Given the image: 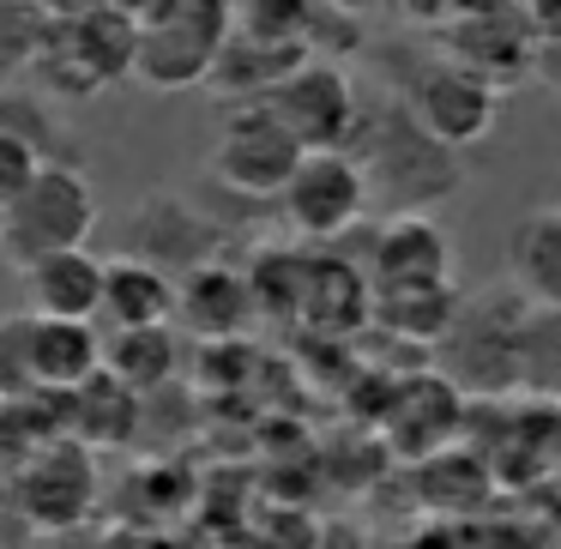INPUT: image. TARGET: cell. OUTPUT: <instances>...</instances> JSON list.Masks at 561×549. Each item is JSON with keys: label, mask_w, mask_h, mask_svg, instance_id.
<instances>
[{"label": "cell", "mask_w": 561, "mask_h": 549, "mask_svg": "<svg viewBox=\"0 0 561 549\" xmlns=\"http://www.w3.org/2000/svg\"><path fill=\"white\" fill-rule=\"evenodd\" d=\"M13 501L37 531H73L91 513V501H98L91 447H79V441H67V435L31 447L25 459L13 465Z\"/></svg>", "instance_id": "10"}, {"label": "cell", "mask_w": 561, "mask_h": 549, "mask_svg": "<svg viewBox=\"0 0 561 549\" xmlns=\"http://www.w3.org/2000/svg\"><path fill=\"white\" fill-rule=\"evenodd\" d=\"M519 392L561 399V308H537L519 327Z\"/></svg>", "instance_id": "22"}, {"label": "cell", "mask_w": 561, "mask_h": 549, "mask_svg": "<svg viewBox=\"0 0 561 549\" xmlns=\"http://www.w3.org/2000/svg\"><path fill=\"white\" fill-rule=\"evenodd\" d=\"M37 170H43V158H37L31 146H19V139H0V199H7V206L25 194Z\"/></svg>", "instance_id": "25"}, {"label": "cell", "mask_w": 561, "mask_h": 549, "mask_svg": "<svg viewBox=\"0 0 561 549\" xmlns=\"http://www.w3.org/2000/svg\"><path fill=\"white\" fill-rule=\"evenodd\" d=\"M115 7H122L127 19H139V25H146V19H158L163 7H170V0H115Z\"/></svg>", "instance_id": "29"}, {"label": "cell", "mask_w": 561, "mask_h": 549, "mask_svg": "<svg viewBox=\"0 0 561 549\" xmlns=\"http://www.w3.org/2000/svg\"><path fill=\"white\" fill-rule=\"evenodd\" d=\"M399 103L411 110V122L423 127L428 139H440L447 151H465L477 146V139H489V127H495L501 115V91L483 85L477 73H465L459 61H423L411 79H404Z\"/></svg>", "instance_id": "8"}, {"label": "cell", "mask_w": 561, "mask_h": 549, "mask_svg": "<svg viewBox=\"0 0 561 549\" xmlns=\"http://www.w3.org/2000/svg\"><path fill=\"white\" fill-rule=\"evenodd\" d=\"M368 175L351 151H308L302 170L290 175V187L278 194L284 224L308 242H339L368 218Z\"/></svg>", "instance_id": "9"}, {"label": "cell", "mask_w": 561, "mask_h": 549, "mask_svg": "<svg viewBox=\"0 0 561 549\" xmlns=\"http://www.w3.org/2000/svg\"><path fill=\"white\" fill-rule=\"evenodd\" d=\"M91 230H98V187L85 182V170H73V163H43L25 194L7 206L0 254L25 272L49 254L85 248Z\"/></svg>", "instance_id": "3"}, {"label": "cell", "mask_w": 561, "mask_h": 549, "mask_svg": "<svg viewBox=\"0 0 561 549\" xmlns=\"http://www.w3.org/2000/svg\"><path fill=\"white\" fill-rule=\"evenodd\" d=\"M31 375L37 392H79L85 380L103 375V339L91 320H37L31 314Z\"/></svg>", "instance_id": "15"}, {"label": "cell", "mask_w": 561, "mask_h": 549, "mask_svg": "<svg viewBox=\"0 0 561 549\" xmlns=\"http://www.w3.org/2000/svg\"><path fill=\"white\" fill-rule=\"evenodd\" d=\"M537 79H543L549 91H561V37L537 43Z\"/></svg>", "instance_id": "28"}, {"label": "cell", "mask_w": 561, "mask_h": 549, "mask_svg": "<svg viewBox=\"0 0 561 549\" xmlns=\"http://www.w3.org/2000/svg\"><path fill=\"white\" fill-rule=\"evenodd\" d=\"M399 7H404V19H416V25L447 31V25H459L471 7H483V0H399Z\"/></svg>", "instance_id": "26"}, {"label": "cell", "mask_w": 561, "mask_h": 549, "mask_svg": "<svg viewBox=\"0 0 561 549\" xmlns=\"http://www.w3.org/2000/svg\"><path fill=\"white\" fill-rule=\"evenodd\" d=\"M103 320L115 332L134 327H175V278L134 254H115L103 272Z\"/></svg>", "instance_id": "16"}, {"label": "cell", "mask_w": 561, "mask_h": 549, "mask_svg": "<svg viewBox=\"0 0 561 549\" xmlns=\"http://www.w3.org/2000/svg\"><path fill=\"white\" fill-rule=\"evenodd\" d=\"M525 13V25L537 31V43H549V37H561V0H513Z\"/></svg>", "instance_id": "27"}, {"label": "cell", "mask_w": 561, "mask_h": 549, "mask_svg": "<svg viewBox=\"0 0 561 549\" xmlns=\"http://www.w3.org/2000/svg\"><path fill=\"white\" fill-rule=\"evenodd\" d=\"M175 368H182V339H175V327H134V332H110V339H103V375H115L127 392H139V399L170 392Z\"/></svg>", "instance_id": "17"}, {"label": "cell", "mask_w": 561, "mask_h": 549, "mask_svg": "<svg viewBox=\"0 0 561 549\" xmlns=\"http://www.w3.org/2000/svg\"><path fill=\"white\" fill-rule=\"evenodd\" d=\"M531 314V296L519 284H489L465 296L453 332L440 339V375L465 392H513L519 387V327Z\"/></svg>", "instance_id": "2"}, {"label": "cell", "mask_w": 561, "mask_h": 549, "mask_svg": "<svg viewBox=\"0 0 561 549\" xmlns=\"http://www.w3.org/2000/svg\"><path fill=\"white\" fill-rule=\"evenodd\" d=\"M308 151L266 103H230L218 139H211V182H224L242 199H278Z\"/></svg>", "instance_id": "5"}, {"label": "cell", "mask_w": 561, "mask_h": 549, "mask_svg": "<svg viewBox=\"0 0 561 549\" xmlns=\"http://www.w3.org/2000/svg\"><path fill=\"white\" fill-rule=\"evenodd\" d=\"M236 31L254 43H284V49L314 55V0H248Z\"/></svg>", "instance_id": "23"}, {"label": "cell", "mask_w": 561, "mask_h": 549, "mask_svg": "<svg viewBox=\"0 0 561 549\" xmlns=\"http://www.w3.org/2000/svg\"><path fill=\"white\" fill-rule=\"evenodd\" d=\"M260 302H254V284H248L242 266L218 260V266H199L194 278L175 284V327L187 339H206V344H230L254 327Z\"/></svg>", "instance_id": "13"}, {"label": "cell", "mask_w": 561, "mask_h": 549, "mask_svg": "<svg viewBox=\"0 0 561 549\" xmlns=\"http://www.w3.org/2000/svg\"><path fill=\"white\" fill-rule=\"evenodd\" d=\"M37 399V375H31V314L0 320V404Z\"/></svg>", "instance_id": "24"}, {"label": "cell", "mask_w": 561, "mask_h": 549, "mask_svg": "<svg viewBox=\"0 0 561 549\" xmlns=\"http://www.w3.org/2000/svg\"><path fill=\"white\" fill-rule=\"evenodd\" d=\"M236 25L224 0H170L158 19L139 25V61L134 79L151 91H194L211 85Z\"/></svg>", "instance_id": "4"}, {"label": "cell", "mask_w": 561, "mask_h": 549, "mask_svg": "<svg viewBox=\"0 0 561 549\" xmlns=\"http://www.w3.org/2000/svg\"><path fill=\"white\" fill-rule=\"evenodd\" d=\"M266 110L290 127L302 151H351L356 134H363V122H368V103H363V91H356V79L344 73L339 61H327V55L296 67V73L266 98Z\"/></svg>", "instance_id": "6"}, {"label": "cell", "mask_w": 561, "mask_h": 549, "mask_svg": "<svg viewBox=\"0 0 561 549\" xmlns=\"http://www.w3.org/2000/svg\"><path fill=\"white\" fill-rule=\"evenodd\" d=\"M368 284L380 290H423V284H453V248L447 230L423 211L387 218L368 248Z\"/></svg>", "instance_id": "12"}, {"label": "cell", "mask_w": 561, "mask_h": 549, "mask_svg": "<svg viewBox=\"0 0 561 549\" xmlns=\"http://www.w3.org/2000/svg\"><path fill=\"white\" fill-rule=\"evenodd\" d=\"M465 296L453 284H423V290H380L375 296V327H387L404 344H440L459 320Z\"/></svg>", "instance_id": "20"}, {"label": "cell", "mask_w": 561, "mask_h": 549, "mask_svg": "<svg viewBox=\"0 0 561 549\" xmlns=\"http://www.w3.org/2000/svg\"><path fill=\"white\" fill-rule=\"evenodd\" d=\"M0 230H7V199H0Z\"/></svg>", "instance_id": "30"}, {"label": "cell", "mask_w": 561, "mask_h": 549, "mask_svg": "<svg viewBox=\"0 0 561 549\" xmlns=\"http://www.w3.org/2000/svg\"><path fill=\"white\" fill-rule=\"evenodd\" d=\"M0 139L31 146L43 163H73V170H85V146H73V134L55 122V110L43 98H31V91H0Z\"/></svg>", "instance_id": "21"}, {"label": "cell", "mask_w": 561, "mask_h": 549, "mask_svg": "<svg viewBox=\"0 0 561 549\" xmlns=\"http://www.w3.org/2000/svg\"><path fill=\"white\" fill-rule=\"evenodd\" d=\"M224 248H230L224 218H211L206 206H194L187 194H170V187L146 194L134 206V218H127V254L170 272L175 284L194 278L199 266H218Z\"/></svg>", "instance_id": "7"}, {"label": "cell", "mask_w": 561, "mask_h": 549, "mask_svg": "<svg viewBox=\"0 0 561 549\" xmlns=\"http://www.w3.org/2000/svg\"><path fill=\"white\" fill-rule=\"evenodd\" d=\"M55 411H61L67 441H79V447H115V441H127L139 423V392H127L115 375H98L79 392L55 399Z\"/></svg>", "instance_id": "18"}, {"label": "cell", "mask_w": 561, "mask_h": 549, "mask_svg": "<svg viewBox=\"0 0 561 549\" xmlns=\"http://www.w3.org/2000/svg\"><path fill=\"white\" fill-rule=\"evenodd\" d=\"M103 272L110 260H98L91 248H67L37 266H25V314L37 320H98L103 314Z\"/></svg>", "instance_id": "14"}, {"label": "cell", "mask_w": 561, "mask_h": 549, "mask_svg": "<svg viewBox=\"0 0 561 549\" xmlns=\"http://www.w3.org/2000/svg\"><path fill=\"white\" fill-rule=\"evenodd\" d=\"M507 266L537 308H561V206L525 211L507 242Z\"/></svg>", "instance_id": "19"}, {"label": "cell", "mask_w": 561, "mask_h": 549, "mask_svg": "<svg viewBox=\"0 0 561 549\" xmlns=\"http://www.w3.org/2000/svg\"><path fill=\"white\" fill-rule=\"evenodd\" d=\"M351 158L363 163L368 194H375L392 218H404V211H423L428 218V206H440V199H453L465 187L459 151H447L440 139H428L399 98L380 103V110H368Z\"/></svg>", "instance_id": "1"}, {"label": "cell", "mask_w": 561, "mask_h": 549, "mask_svg": "<svg viewBox=\"0 0 561 549\" xmlns=\"http://www.w3.org/2000/svg\"><path fill=\"white\" fill-rule=\"evenodd\" d=\"M440 43H447V61H459L465 73H477L495 91H507V85H519V79L537 73V31L525 25V13L513 0H483V7H471L459 25L440 31Z\"/></svg>", "instance_id": "11"}]
</instances>
